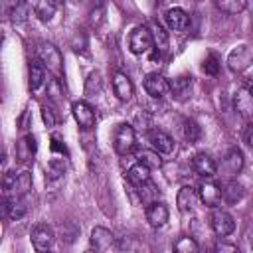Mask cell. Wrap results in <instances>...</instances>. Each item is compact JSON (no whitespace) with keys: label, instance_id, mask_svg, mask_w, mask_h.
Returning a JSON list of instances; mask_svg holds the SVG:
<instances>
[{"label":"cell","instance_id":"277c9868","mask_svg":"<svg viewBox=\"0 0 253 253\" xmlns=\"http://www.w3.org/2000/svg\"><path fill=\"white\" fill-rule=\"evenodd\" d=\"M154 45V38H152V32L146 28V26H136L130 36H128V49L136 55H142V53H148Z\"/></svg>","mask_w":253,"mask_h":253},{"label":"cell","instance_id":"9a60e30c","mask_svg":"<svg viewBox=\"0 0 253 253\" xmlns=\"http://www.w3.org/2000/svg\"><path fill=\"white\" fill-rule=\"evenodd\" d=\"M192 168H194L196 174H200V176H204V178H211V176H215V172H217L215 160H213L210 154H204V152H200V154L194 156Z\"/></svg>","mask_w":253,"mask_h":253},{"label":"cell","instance_id":"7a4b0ae2","mask_svg":"<svg viewBox=\"0 0 253 253\" xmlns=\"http://www.w3.org/2000/svg\"><path fill=\"white\" fill-rule=\"evenodd\" d=\"M113 146L117 150V154L121 156H126L134 150L136 146V134H134V128L126 123H121L117 125L115 128V134H113Z\"/></svg>","mask_w":253,"mask_h":253},{"label":"cell","instance_id":"e575fe53","mask_svg":"<svg viewBox=\"0 0 253 253\" xmlns=\"http://www.w3.org/2000/svg\"><path fill=\"white\" fill-rule=\"evenodd\" d=\"M101 91V75L97 71L89 73L87 77V83H85V93L87 95H93V93H99Z\"/></svg>","mask_w":253,"mask_h":253},{"label":"cell","instance_id":"f546056e","mask_svg":"<svg viewBox=\"0 0 253 253\" xmlns=\"http://www.w3.org/2000/svg\"><path fill=\"white\" fill-rule=\"evenodd\" d=\"M138 196H140V200L146 206H150L152 202H156V188L152 186V182H146V184L138 186Z\"/></svg>","mask_w":253,"mask_h":253},{"label":"cell","instance_id":"5bb4252c","mask_svg":"<svg viewBox=\"0 0 253 253\" xmlns=\"http://www.w3.org/2000/svg\"><path fill=\"white\" fill-rule=\"evenodd\" d=\"M53 241H55V235H53L51 227L42 223V225H36L32 229V243L38 251H47L53 245Z\"/></svg>","mask_w":253,"mask_h":253},{"label":"cell","instance_id":"d4e9b609","mask_svg":"<svg viewBox=\"0 0 253 253\" xmlns=\"http://www.w3.org/2000/svg\"><path fill=\"white\" fill-rule=\"evenodd\" d=\"M65 176V162L63 158H51L45 166V178L49 182H57Z\"/></svg>","mask_w":253,"mask_h":253},{"label":"cell","instance_id":"83f0119b","mask_svg":"<svg viewBox=\"0 0 253 253\" xmlns=\"http://www.w3.org/2000/svg\"><path fill=\"white\" fill-rule=\"evenodd\" d=\"M10 16H12V22H14V24H22V22H26L28 16H30V6H28L24 0H18V2L14 4V8H12Z\"/></svg>","mask_w":253,"mask_h":253},{"label":"cell","instance_id":"484cf974","mask_svg":"<svg viewBox=\"0 0 253 253\" xmlns=\"http://www.w3.org/2000/svg\"><path fill=\"white\" fill-rule=\"evenodd\" d=\"M136 158H138V162H142V164H144V166H148L150 170H152V168H160V166H162L160 152H156L154 148H152V150H138V152H136Z\"/></svg>","mask_w":253,"mask_h":253},{"label":"cell","instance_id":"6da1fadb","mask_svg":"<svg viewBox=\"0 0 253 253\" xmlns=\"http://www.w3.org/2000/svg\"><path fill=\"white\" fill-rule=\"evenodd\" d=\"M32 190V176L30 172H8L4 176V194L6 196H20L24 198Z\"/></svg>","mask_w":253,"mask_h":253},{"label":"cell","instance_id":"ab89813d","mask_svg":"<svg viewBox=\"0 0 253 253\" xmlns=\"http://www.w3.org/2000/svg\"><path fill=\"white\" fill-rule=\"evenodd\" d=\"M215 251H217V253H237V247L231 245V243L219 241V243H215Z\"/></svg>","mask_w":253,"mask_h":253},{"label":"cell","instance_id":"1f68e13d","mask_svg":"<svg viewBox=\"0 0 253 253\" xmlns=\"http://www.w3.org/2000/svg\"><path fill=\"white\" fill-rule=\"evenodd\" d=\"M152 38H154V43H156V47L158 49H166L168 47V36H166V32H164V28L156 22L154 24V28H152Z\"/></svg>","mask_w":253,"mask_h":253},{"label":"cell","instance_id":"d6986e66","mask_svg":"<svg viewBox=\"0 0 253 253\" xmlns=\"http://www.w3.org/2000/svg\"><path fill=\"white\" fill-rule=\"evenodd\" d=\"M192 77L190 75H178V77H174L172 81H170V91H172V95L176 97V99H186L188 95H190V91H192Z\"/></svg>","mask_w":253,"mask_h":253},{"label":"cell","instance_id":"8d00e7d4","mask_svg":"<svg viewBox=\"0 0 253 253\" xmlns=\"http://www.w3.org/2000/svg\"><path fill=\"white\" fill-rule=\"evenodd\" d=\"M51 150L53 152H59V154H65L67 156V148H65V144H63V140H61V136H57V134H51Z\"/></svg>","mask_w":253,"mask_h":253},{"label":"cell","instance_id":"5b68a950","mask_svg":"<svg viewBox=\"0 0 253 253\" xmlns=\"http://www.w3.org/2000/svg\"><path fill=\"white\" fill-rule=\"evenodd\" d=\"M253 63V51L247 47V45H237L229 51L227 55V67L233 71V73H241L245 71L249 65Z\"/></svg>","mask_w":253,"mask_h":253},{"label":"cell","instance_id":"4dcf8cb0","mask_svg":"<svg viewBox=\"0 0 253 253\" xmlns=\"http://www.w3.org/2000/svg\"><path fill=\"white\" fill-rule=\"evenodd\" d=\"M174 251H178V253H196L198 251V243L192 237H180L174 243Z\"/></svg>","mask_w":253,"mask_h":253},{"label":"cell","instance_id":"836d02e7","mask_svg":"<svg viewBox=\"0 0 253 253\" xmlns=\"http://www.w3.org/2000/svg\"><path fill=\"white\" fill-rule=\"evenodd\" d=\"M202 69L208 75H217V71H219V59H217V55L215 53H208L206 59H204V63H202Z\"/></svg>","mask_w":253,"mask_h":253},{"label":"cell","instance_id":"ba28073f","mask_svg":"<svg viewBox=\"0 0 253 253\" xmlns=\"http://www.w3.org/2000/svg\"><path fill=\"white\" fill-rule=\"evenodd\" d=\"M91 247L95 251H111V249H115L119 245H117V239H115L113 231H109L107 227L97 225L91 231Z\"/></svg>","mask_w":253,"mask_h":253},{"label":"cell","instance_id":"cb8c5ba5","mask_svg":"<svg viewBox=\"0 0 253 253\" xmlns=\"http://www.w3.org/2000/svg\"><path fill=\"white\" fill-rule=\"evenodd\" d=\"M34 154H36V138L32 134H26L16 146V156L20 162H28Z\"/></svg>","mask_w":253,"mask_h":253},{"label":"cell","instance_id":"ee69618b","mask_svg":"<svg viewBox=\"0 0 253 253\" xmlns=\"http://www.w3.org/2000/svg\"><path fill=\"white\" fill-rule=\"evenodd\" d=\"M251 30H253V22H251Z\"/></svg>","mask_w":253,"mask_h":253},{"label":"cell","instance_id":"4fadbf2b","mask_svg":"<svg viewBox=\"0 0 253 253\" xmlns=\"http://www.w3.org/2000/svg\"><path fill=\"white\" fill-rule=\"evenodd\" d=\"M198 196H200V200H202L206 206L215 208V206H219V202H221V188H219L215 182L206 180V182L200 184Z\"/></svg>","mask_w":253,"mask_h":253},{"label":"cell","instance_id":"f1b7e54d","mask_svg":"<svg viewBox=\"0 0 253 253\" xmlns=\"http://www.w3.org/2000/svg\"><path fill=\"white\" fill-rule=\"evenodd\" d=\"M182 128H184V136H186V140H190V142H198V140H200L202 130H200V126H198V123H196L194 119H186Z\"/></svg>","mask_w":253,"mask_h":253},{"label":"cell","instance_id":"44dd1931","mask_svg":"<svg viewBox=\"0 0 253 253\" xmlns=\"http://www.w3.org/2000/svg\"><path fill=\"white\" fill-rule=\"evenodd\" d=\"M198 192L192 188V186H182L180 188V192H178V196H176V204H178V208L182 210V211H190L194 206H196V202H198Z\"/></svg>","mask_w":253,"mask_h":253},{"label":"cell","instance_id":"ffe728a7","mask_svg":"<svg viewBox=\"0 0 253 253\" xmlns=\"http://www.w3.org/2000/svg\"><path fill=\"white\" fill-rule=\"evenodd\" d=\"M126 180H128L132 186L138 188V186L150 182V168L144 166L142 162H136V164H132V166L128 168V172H126Z\"/></svg>","mask_w":253,"mask_h":253},{"label":"cell","instance_id":"60d3db41","mask_svg":"<svg viewBox=\"0 0 253 253\" xmlns=\"http://www.w3.org/2000/svg\"><path fill=\"white\" fill-rule=\"evenodd\" d=\"M243 140L247 142V146L253 148V123H247L245 130H243Z\"/></svg>","mask_w":253,"mask_h":253},{"label":"cell","instance_id":"3957f363","mask_svg":"<svg viewBox=\"0 0 253 253\" xmlns=\"http://www.w3.org/2000/svg\"><path fill=\"white\" fill-rule=\"evenodd\" d=\"M36 55H38V59L55 75V77H59L61 75V53H59V49L53 45V43H49V42H42V43H38V49H36Z\"/></svg>","mask_w":253,"mask_h":253},{"label":"cell","instance_id":"b9f144b4","mask_svg":"<svg viewBox=\"0 0 253 253\" xmlns=\"http://www.w3.org/2000/svg\"><path fill=\"white\" fill-rule=\"evenodd\" d=\"M247 241H249V245L253 247V225H251L249 231H247Z\"/></svg>","mask_w":253,"mask_h":253},{"label":"cell","instance_id":"30bf717a","mask_svg":"<svg viewBox=\"0 0 253 253\" xmlns=\"http://www.w3.org/2000/svg\"><path fill=\"white\" fill-rule=\"evenodd\" d=\"M71 113H73V117H75V121L81 128L87 130L95 125V111L87 101H75L71 105Z\"/></svg>","mask_w":253,"mask_h":253},{"label":"cell","instance_id":"8992f818","mask_svg":"<svg viewBox=\"0 0 253 253\" xmlns=\"http://www.w3.org/2000/svg\"><path fill=\"white\" fill-rule=\"evenodd\" d=\"M211 229H213V233H215L217 237H227V235L233 233V229H235V219H233V215H231L229 211H225V210L215 208L213 213H211Z\"/></svg>","mask_w":253,"mask_h":253},{"label":"cell","instance_id":"2e32d148","mask_svg":"<svg viewBox=\"0 0 253 253\" xmlns=\"http://www.w3.org/2000/svg\"><path fill=\"white\" fill-rule=\"evenodd\" d=\"M113 89H115L117 99H121V101H128V99L132 97V91H134L132 81H130L128 75L123 73V71H117V73L113 75Z\"/></svg>","mask_w":253,"mask_h":253},{"label":"cell","instance_id":"d6a6232c","mask_svg":"<svg viewBox=\"0 0 253 253\" xmlns=\"http://www.w3.org/2000/svg\"><path fill=\"white\" fill-rule=\"evenodd\" d=\"M55 10H57V8H55V6H51L47 0H42V2L36 6V14L40 16V20H42V22H49Z\"/></svg>","mask_w":253,"mask_h":253},{"label":"cell","instance_id":"ac0fdd59","mask_svg":"<svg viewBox=\"0 0 253 253\" xmlns=\"http://www.w3.org/2000/svg\"><path fill=\"white\" fill-rule=\"evenodd\" d=\"M45 81V65L40 59L30 61V69H28V85L32 91H38Z\"/></svg>","mask_w":253,"mask_h":253},{"label":"cell","instance_id":"d590c367","mask_svg":"<svg viewBox=\"0 0 253 253\" xmlns=\"http://www.w3.org/2000/svg\"><path fill=\"white\" fill-rule=\"evenodd\" d=\"M77 233H79V229H77V225H75V223L67 221V223H63V225H61V239H63L65 243H73V241H75V237H77Z\"/></svg>","mask_w":253,"mask_h":253},{"label":"cell","instance_id":"e0dca14e","mask_svg":"<svg viewBox=\"0 0 253 253\" xmlns=\"http://www.w3.org/2000/svg\"><path fill=\"white\" fill-rule=\"evenodd\" d=\"M164 20H166V26H168L170 30H174V32L186 30V28H188V22H190L188 14H186L182 8H170V10L164 14Z\"/></svg>","mask_w":253,"mask_h":253},{"label":"cell","instance_id":"74e56055","mask_svg":"<svg viewBox=\"0 0 253 253\" xmlns=\"http://www.w3.org/2000/svg\"><path fill=\"white\" fill-rule=\"evenodd\" d=\"M42 119L45 123V126H53L55 125V115L49 107H42Z\"/></svg>","mask_w":253,"mask_h":253},{"label":"cell","instance_id":"9c48e42d","mask_svg":"<svg viewBox=\"0 0 253 253\" xmlns=\"http://www.w3.org/2000/svg\"><path fill=\"white\" fill-rule=\"evenodd\" d=\"M144 91L152 97V99H162L168 95L170 91V83L160 75V73H148L144 77Z\"/></svg>","mask_w":253,"mask_h":253},{"label":"cell","instance_id":"7c38bea8","mask_svg":"<svg viewBox=\"0 0 253 253\" xmlns=\"http://www.w3.org/2000/svg\"><path fill=\"white\" fill-rule=\"evenodd\" d=\"M148 142H150V146H152L156 152H160V154H170V152L174 150V140H172V136L166 134V132L160 130V128L148 130Z\"/></svg>","mask_w":253,"mask_h":253},{"label":"cell","instance_id":"7402d4cb","mask_svg":"<svg viewBox=\"0 0 253 253\" xmlns=\"http://www.w3.org/2000/svg\"><path fill=\"white\" fill-rule=\"evenodd\" d=\"M243 196H245V190H243V186H241L239 182H235V180H229V182L221 188V198H223L225 204H237V202L243 200Z\"/></svg>","mask_w":253,"mask_h":253},{"label":"cell","instance_id":"7bdbcfd3","mask_svg":"<svg viewBox=\"0 0 253 253\" xmlns=\"http://www.w3.org/2000/svg\"><path fill=\"white\" fill-rule=\"evenodd\" d=\"M51 6H55V8H61L63 6V0H47Z\"/></svg>","mask_w":253,"mask_h":253},{"label":"cell","instance_id":"f35d334b","mask_svg":"<svg viewBox=\"0 0 253 253\" xmlns=\"http://www.w3.org/2000/svg\"><path fill=\"white\" fill-rule=\"evenodd\" d=\"M47 95H49L51 99H59V97H63V93L59 91V83H57V79H51V83H49V87H47Z\"/></svg>","mask_w":253,"mask_h":253},{"label":"cell","instance_id":"52a82bcc","mask_svg":"<svg viewBox=\"0 0 253 253\" xmlns=\"http://www.w3.org/2000/svg\"><path fill=\"white\" fill-rule=\"evenodd\" d=\"M233 107H235V111L243 119H247V121L253 119V91L247 85H243V87H239L235 91V95H233Z\"/></svg>","mask_w":253,"mask_h":253},{"label":"cell","instance_id":"603a6c76","mask_svg":"<svg viewBox=\"0 0 253 253\" xmlns=\"http://www.w3.org/2000/svg\"><path fill=\"white\" fill-rule=\"evenodd\" d=\"M223 166L227 170V174H239L241 168H243V154L239 148H229L225 158H223Z\"/></svg>","mask_w":253,"mask_h":253},{"label":"cell","instance_id":"4316f807","mask_svg":"<svg viewBox=\"0 0 253 253\" xmlns=\"http://www.w3.org/2000/svg\"><path fill=\"white\" fill-rule=\"evenodd\" d=\"M215 6L225 14H239L245 10L247 0H213Z\"/></svg>","mask_w":253,"mask_h":253},{"label":"cell","instance_id":"8fae6325","mask_svg":"<svg viewBox=\"0 0 253 253\" xmlns=\"http://www.w3.org/2000/svg\"><path fill=\"white\" fill-rule=\"evenodd\" d=\"M168 217H170V211H168V208H166V204H162V202H152L150 206H146V221L152 225V227H164L166 225V221H168Z\"/></svg>","mask_w":253,"mask_h":253}]
</instances>
